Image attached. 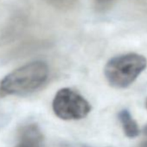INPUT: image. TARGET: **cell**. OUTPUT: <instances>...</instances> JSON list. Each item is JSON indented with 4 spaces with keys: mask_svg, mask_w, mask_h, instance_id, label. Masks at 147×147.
<instances>
[{
    "mask_svg": "<svg viewBox=\"0 0 147 147\" xmlns=\"http://www.w3.org/2000/svg\"><path fill=\"white\" fill-rule=\"evenodd\" d=\"M95 1L100 5H107L113 1V0H95Z\"/></svg>",
    "mask_w": 147,
    "mask_h": 147,
    "instance_id": "6",
    "label": "cell"
},
{
    "mask_svg": "<svg viewBox=\"0 0 147 147\" xmlns=\"http://www.w3.org/2000/svg\"><path fill=\"white\" fill-rule=\"evenodd\" d=\"M137 147H147V139H145L144 141L141 142Z\"/></svg>",
    "mask_w": 147,
    "mask_h": 147,
    "instance_id": "7",
    "label": "cell"
},
{
    "mask_svg": "<svg viewBox=\"0 0 147 147\" xmlns=\"http://www.w3.org/2000/svg\"><path fill=\"white\" fill-rule=\"evenodd\" d=\"M146 107H147V100H146Z\"/></svg>",
    "mask_w": 147,
    "mask_h": 147,
    "instance_id": "9",
    "label": "cell"
},
{
    "mask_svg": "<svg viewBox=\"0 0 147 147\" xmlns=\"http://www.w3.org/2000/svg\"><path fill=\"white\" fill-rule=\"evenodd\" d=\"M55 114L63 120H78L86 118L92 110L90 103L79 93L68 88L60 89L52 102Z\"/></svg>",
    "mask_w": 147,
    "mask_h": 147,
    "instance_id": "3",
    "label": "cell"
},
{
    "mask_svg": "<svg viewBox=\"0 0 147 147\" xmlns=\"http://www.w3.org/2000/svg\"><path fill=\"white\" fill-rule=\"evenodd\" d=\"M143 133H144V135H145V136L147 137V125L144 127V129H143Z\"/></svg>",
    "mask_w": 147,
    "mask_h": 147,
    "instance_id": "8",
    "label": "cell"
},
{
    "mask_svg": "<svg viewBox=\"0 0 147 147\" xmlns=\"http://www.w3.org/2000/svg\"><path fill=\"white\" fill-rule=\"evenodd\" d=\"M49 69L46 62L35 61L7 75L1 82V90L10 95H26L39 89L48 80Z\"/></svg>",
    "mask_w": 147,
    "mask_h": 147,
    "instance_id": "1",
    "label": "cell"
},
{
    "mask_svg": "<svg viewBox=\"0 0 147 147\" xmlns=\"http://www.w3.org/2000/svg\"><path fill=\"white\" fill-rule=\"evenodd\" d=\"M118 118L122 125L124 132L126 137L130 138H134L139 135L140 130L138 128V125L127 109L121 110L118 114Z\"/></svg>",
    "mask_w": 147,
    "mask_h": 147,
    "instance_id": "5",
    "label": "cell"
},
{
    "mask_svg": "<svg viewBox=\"0 0 147 147\" xmlns=\"http://www.w3.org/2000/svg\"><path fill=\"white\" fill-rule=\"evenodd\" d=\"M147 60L144 55L129 53L110 59L104 68L108 84L119 89L131 86L146 68Z\"/></svg>",
    "mask_w": 147,
    "mask_h": 147,
    "instance_id": "2",
    "label": "cell"
},
{
    "mask_svg": "<svg viewBox=\"0 0 147 147\" xmlns=\"http://www.w3.org/2000/svg\"><path fill=\"white\" fill-rule=\"evenodd\" d=\"M42 133L36 124L23 126L19 131V138L15 147H42Z\"/></svg>",
    "mask_w": 147,
    "mask_h": 147,
    "instance_id": "4",
    "label": "cell"
}]
</instances>
